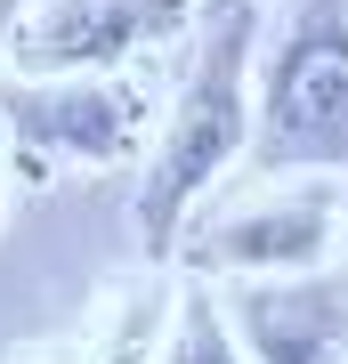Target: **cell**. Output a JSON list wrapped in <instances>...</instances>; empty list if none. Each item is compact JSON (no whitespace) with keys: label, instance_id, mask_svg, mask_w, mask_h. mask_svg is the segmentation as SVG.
<instances>
[{"label":"cell","instance_id":"6da1fadb","mask_svg":"<svg viewBox=\"0 0 348 364\" xmlns=\"http://www.w3.org/2000/svg\"><path fill=\"white\" fill-rule=\"evenodd\" d=\"M251 41H259V0H203L194 16V65L170 97V122L146 154L138 178V251L170 259L179 235L194 227V203L219 186V170L251 146Z\"/></svg>","mask_w":348,"mask_h":364},{"label":"cell","instance_id":"7a4b0ae2","mask_svg":"<svg viewBox=\"0 0 348 364\" xmlns=\"http://www.w3.org/2000/svg\"><path fill=\"white\" fill-rule=\"evenodd\" d=\"M251 154L259 170H348V0H292Z\"/></svg>","mask_w":348,"mask_h":364},{"label":"cell","instance_id":"3957f363","mask_svg":"<svg viewBox=\"0 0 348 364\" xmlns=\"http://www.w3.org/2000/svg\"><path fill=\"white\" fill-rule=\"evenodd\" d=\"M146 90L138 81H81V73H41V81H0V122L9 154L41 186L57 170H105L146 138Z\"/></svg>","mask_w":348,"mask_h":364},{"label":"cell","instance_id":"277c9868","mask_svg":"<svg viewBox=\"0 0 348 364\" xmlns=\"http://www.w3.org/2000/svg\"><path fill=\"white\" fill-rule=\"evenodd\" d=\"M194 16H203V0H41L9 33V57L25 73H105Z\"/></svg>","mask_w":348,"mask_h":364},{"label":"cell","instance_id":"5b68a950","mask_svg":"<svg viewBox=\"0 0 348 364\" xmlns=\"http://www.w3.org/2000/svg\"><path fill=\"white\" fill-rule=\"evenodd\" d=\"M227 324L243 340V364H340L348 356V275H316V267L243 275L227 291Z\"/></svg>","mask_w":348,"mask_h":364},{"label":"cell","instance_id":"8992f818","mask_svg":"<svg viewBox=\"0 0 348 364\" xmlns=\"http://www.w3.org/2000/svg\"><path fill=\"white\" fill-rule=\"evenodd\" d=\"M332 251V195H324V170L292 195L219 210L211 227L179 235V259L203 275H284V267H324Z\"/></svg>","mask_w":348,"mask_h":364},{"label":"cell","instance_id":"52a82bcc","mask_svg":"<svg viewBox=\"0 0 348 364\" xmlns=\"http://www.w3.org/2000/svg\"><path fill=\"white\" fill-rule=\"evenodd\" d=\"M162 364H243V340L227 324V299L186 284L170 299V332H162Z\"/></svg>","mask_w":348,"mask_h":364},{"label":"cell","instance_id":"ba28073f","mask_svg":"<svg viewBox=\"0 0 348 364\" xmlns=\"http://www.w3.org/2000/svg\"><path fill=\"white\" fill-rule=\"evenodd\" d=\"M162 316H170V291H162V284H138V291L114 308V324H105V340H97L90 364H146V356H154V340L170 332Z\"/></svg>","mask_w":348,"mask_h":364},{"label":"cell","instance_id":"9c48e42d","mask_svg":"<svg viewBox=\"0 0 348 364\" xmlns=\"http://www.w3.org/2000/svg\"><path fill=\"white\" fill-rule=\"evenodd\" d=\"M16 25H25V0H0V41H9Z\"/></svg>","mask_w":348,"mask_h":364}]
</instances>
